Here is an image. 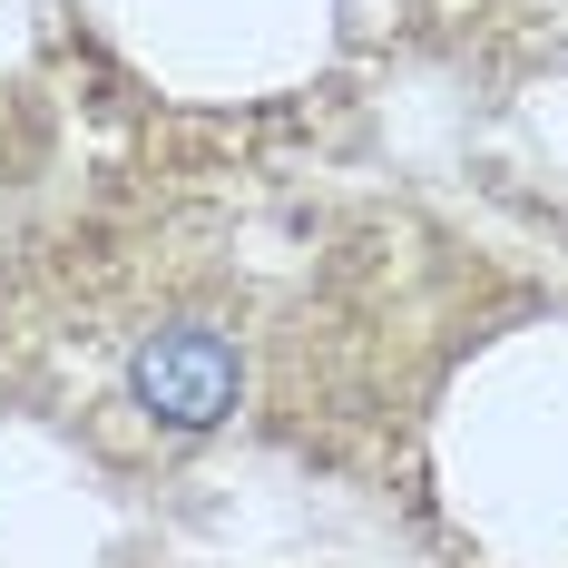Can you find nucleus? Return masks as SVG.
<instances>
[{
    "label": "nucleus",
    "instance_id": "1",
    "mask_svg": "<svg viewBox=\"0 0 568 568\" xmlns=\"http://www.w3.org/2000/svg\"><path fill=\"white\" fill-rule=\"evenodd\" d=\"M128 393L168 432H216L235 412V393H245V363H235V343L216 324H158L128 353Z\"/></svg>",
    "mask_w": 568,
    "mask_h": 568
}]
</instances>
